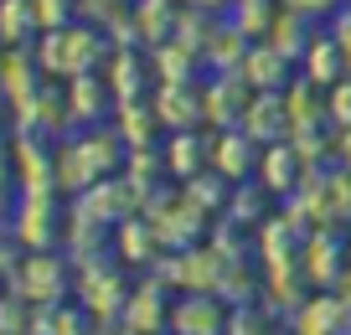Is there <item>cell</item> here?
<instances>
[{
	"label": "cell",
	"instance_id": "6da1fadb",
	"mask_svg": "<svg viewBox=\"0 0 351 335\" xmlns=\"http://www.w3.org/2000/svg\"><path fill=\"white\" fill-rule=\"evenodd\" d=\"M99 57H104L99 26H62V32H47L42 47H36V62L52 77H83V73H93Z\"/></svg>",
	"mask_w": 351,
	"mask_h": 335
},
{
	"label": "cell",
	"instance_id": "7a4b0ae2",
	"mask_svg": "<svg viewBox=\"0 0 351 335\" xmlns=\"http://www.w3.org/2000/svg\"><path fill=\"white\" fill-rule=\"evenodd\" d=\"M67 269H62V258H57L52 248H32V258L21 263V269L11 273V289L21 294L26 304H57L67 294Z\"/></svg>",
	"mask_w": 351,
	"mask_h": 335
},
{
	"label": "cell",
	"instance_id": "3957f363",
	"mask_svg": "<svg viewBox=\"0 0 351 335\" xmlns=\"http://www.w3.org/2000/svg\"><path fill=\"white\" fill-rule=\"evenodd\" d=\"M248 77L243 73H212L207 88H202V108H207V124L212 129H232V124H243V114H248Z\"/></svg>",
	"mask_w": 351,
	"mask_h": 335
},
{
	"label": "cell",
	"instance_id": "277c9868",
	"mask_svg": "<svg viewBox=\"0 0 351 335\" xmlns=\"http://www.w3.org/2000/svg\"><path fill=\"white\" fill-rule=\"evenodd\" d=\"M11 238L26 243V248H52V243H62L52 191H21V206H16V227H11Z\"/></svg>",
	"mask_w": 351,
	"mask_h": 335
},
{
	"label": "cell",
	"instance_id": "5b68a950",
	"mask_svg": "<svg viewBox=\"0 0 351 335\" xmlns=\"http://www.w3.org/2000/svg\"><path fill=\"white\" fill-rule=\"evenodd\" d=\"M165 335H228V304L217 294H181L171 304Z\"/></svg>",
	"mask_w": 351,
	"mask_h": 335
},
{
	"label": "cell",
	"instance_id": "8992f818",
	"mask_svg": "<svg viewBox=\"0 0 351 335\" xmlns=\"http://www.w3.org/2000/svg\"><path fill=\"white\" fill-rule=\"evenodd\" d=\"M155 114H160L165 134L171 129H197V124H207V108H202V83L191 77V83H155Z\"/></svg>",
	"mask_w": 351,
	"mask_h": 335
},
{
	"label": "cell",
	"instance_id": "52a82bcc",
	"mask_svg": "<svg viewBox=\"0 0 351 335\" xmlns=\"http://www.w3.org/2000/svg\"><path fill=\"white\" fill-rule=\"evenodd\" d=\"M124 335H160L165 325H171V304H165V284L160 279H145L130 289V299H124Z\"/></svg>",
	"mask_w": 351,
	"mask_h": 335
},
{
	"label": "cell",
	"instance_id": "ba28073f",
	"mask_svg": "<svg viewBox=\"0 0 351 335\" xmlns=\"http://www.w3.org/2000/svg\"><path fill=\"white\" fill-rule=\"evenodd\" d=\"M124 299H130V289L109 273L104 258H93V269H83V284H77V304L93 320H114V314H124Z\"/></svg>",
	"mask_w": 351,
	"mask_h": 335
},
{
	"label": "cell",
	"instance_id": "9c48e42d",
	"mask_svg": "<svg viewBox=\"0 0 351 335\" xmlns=\"http://www.w3.org/2000/svg\"><path fill=\"white\" fill-rule=\"evenodd\" d=\"M289 67H295V62H289V57L279 52L274 42H263V36H258V42L248 47V57H243L238 73L248 77L253 93H285V88L295 83V77H289Z\"/></svg>",
	"mask_w": 351,
	"mask_h": 335
},
{
	"label": "cell",
	"instance_id": "30bf717a",
	"mask_svg": "<svg viewBox=\"0 0 351 335\" xmlns=\"http://www.w3.org/2000/svg\"><path fill=\"white\" fill-rule=\"evenodd\" d=\"M258 150L263 145H253V134L243 124L217 129L212 134V171H222L228 181H248V171H258Z\"/></svg>",
	"mask_w": 351,
	"mask_h": 335
},
{
	"label": "cell",
	"instance_id": "8fae6325",
	"mask_svg": "<svg viewBox=\"0 0 351 335\" xmlns=\"http://www.w3.org/2000/svg\"><path fill=\"white\" fill-rule=\"evenodd\" d=\"M305 171H310V165L300 160V150L289 140H279V145H263V150H258V171H253V175H258V181L285 201V196L305 181Z\"/></svg>",
	"mask_w": 351,
	"mask_h": 335
},
{
	"label": "cell",
	"instance_id": "7c38bea8",
	"mask_svg": "<svg viewBox=\"0 0 351 335\" xmlns=\"http://www.w3.org/2000/svg\"><path fill=\"white\" fill-rule=\"evenodd\" d=\"M346 330V304L336 289H320L289 314V335H341Z\"/></svg>",
	"mask_w": 351,
	"mask_h": 335
},
{
	"label": "cell",
	"instance_id": "4fadbf2b",
	"mask_svg": "<svg viewBox=\"0 0 351 335\" xmlns=\"http://www.w3.org/2000/svg\"><path fill=\"white\" fill-rule=\"evenodd\" d=\"M243 129L253 134V145H279L289 140V103L285 93H253L248 98V114H243Z\"/></svg>",
	"mask_w": 351,
	"mask_h": 335
},
{
	"label": "cell",
	"instance_id": "5bb4252c",
	"mask_svg": "<svg viewBox=\"0 0 351 335\" xmlns=\"http://www.w3.org/2000/svg\"><path fill=\"white\" fill-rule=\"evenodd\" d=\"M160 155H165V171H171L176 181H191L197 171L212 165V140L202 129H171L165 145H160Z\"/></svg>",
	"mask_w": 351,
	"mask_h": 335
},
{
	"label": "cell",
	"instance_id": "9a60e30c",
	"mask_svg": "<svg viewBox=\"0 0 351 335\" xmlns=\"http://www.w3.org/2000/svg\"><path fill=\"white\" fill-rule=\"evenodd\" d=\"M253 36H243L238 26H232V16H217L207 32V42H202V62L212 67V73H238L243 57H248Z\"/></svg>",
	"mask_w": 351,
	"mask_h": 335
},
{
	"label": "cell",
	"instance_id": "2e32d148",
	"mask_svg": "<svg viewBox=\"0 0 351 335\" xmlns=\"http://www.w3.org/2000/svg\"><path fill=\"white\" fill-rule=\"evenodd\" d=\"M114 253H119V263H155V253H160L155 222L145 212H130L119 227H114Z\"/></svg>",
	"mask_w": 351,
	"mask_h": 335
},
{
	"label": "cell",
	"instance_id": "e0dca14e",
	"mask_svg": "<svg viewBox=\"0 0 351 335\" xmlns=\"http://www.w3.org/2000/svg\"><path fill=\"white\" fill-rule=\"evenodd\" d=\"M300 73H305L310 83H320V88L341 83V77H346V52H341V42L330 32H315L310 47H305V57H300Z\"/></svg>",
	"mask_w": 351,
	"mask_h": 335
},
{
	"label": "cell",
	"instance_id": "ac0fdd59",
	"mask_svg": "<svg viewBox=\"0 0 351 335\" xmlns=\"http://www.w3.org/2000/svg\"><path fill=\"white\" fill-rule=\"evenodd\" d=\"M36 73H42V62H36L32 52H26V47H5V57H0V98H5V103H21V98H32L36 88Z\"/></svg>",
	"mask_w": 351,
	"mask_h": 335
},
{
	"label": "cell",
	"instance_id": "d6986e66",
	"mask_svg": "<svg viewBox=\"0 0 351 335\" xmlns=\"http://www.w3.org/2000/svg\"><path fill=\"white\" fill-rule=\"evenodd\" d=\"M114 129H119L124 150H145V145H155V134L165 129L160 114H155V103H145V98H130V103H119V119H114Z\"/></svg>",
	"mask_w": 351,
	"mask_h": 335
},
{
	"label": "cell",
	"instance_id": "ffe728a7",
	"mask_svg": "<svg viewBox=\"0 0 351 335\" xmlns=\"http://www.w3.org/2000/svg\"><path fill=\"white\" fill-rule=\"evenodd\" d=\"M150 52H155V83H191V77H197L202 52H197L191 42H181V36H165V42H155Z\"/></svg>",
	"mask_w": 351,
	"mask_h": 335
},
{
	"label": "cell",
	"instance_id": "44dd1931",
	"mask_svg": "<svg viewBox=\"0 0 351 335\" xmlns=\"http://www.w3.org/2000/svg\"><path fill=\"white\" fill-rule=\"evenodd\" d=\"M67 114L73 119H83V124H93L109 108V98H114V88L104 83V77H93V73H83V77H67Z\"/></svg>",
	"mask_w": 351,
	"mask_h": 335
},
{
	"label": "cell",
	"instance_id": "7402d4cb",
	"mask_svg": "<svg viewBox=\"0 0 351 335\" xmlns=\"http://www.w3.org/2000/svg\"><path fill=\"white\" fill-rule=\"evenodd\" d=\"M228 335H289V325L279 310L253 299V304H232L228 310Z\"/></svg>",
	"mask_w": 351,
	"mask_h": 335
},
{
	"label": "cell",
	"instance_id": "603a6c76",
	"mask_svg": "<svg viewBox=\"0 0 351 335\" xmlns=\"http://www.w3.org/2000/svg\"><path fill=\"white\" fill-rule=\"evenodd\" d=\"M310 36H315V32H310V16L279 5V16H274V26H269V36H263V42H274L289 62H300V57H305V47H310Z\"/></svg>",
	"mask_w": 351,
	"mask_h": 335
},
{
	"label": "cell",
	"instance_id": "cb8c5ba5",
	"mask_svg": "<svg viewBox=\"0 0 351 335\" xmlns=\"http://www.w3.org/2000/svg\"><path fill=\"white\" fill-rule=\"evenodd\" d=\"M181 191H186L207 216H222V212H228V196H232V181H228L222 171H212V165H207V171H197L191 181H181Z\"/></svg>",
	"mask_w": 351,
	"mask_h": 335
},
{
	"label": "cell",
	"instance_id": "d4e9b609",
	"mask_svg": "<svg viewBox=\"0 0 351 335\" xmlns=\"http://www.w3.org/2000/svg\"><path fill=\"white\" fill-rule=\"evenodd\" d=\"M269 186L253 175V181H232V196H228V216H238L243 227H258L263 216H269Z\"/></svg>",
	"mask_w": 351,
	"mask_h": 335
},
{
	"label": "cell",
	"instance_id": "484cf974",
	"mask_svg": "<svg viewBox=\"0 0 351 335\" xmlns=\"http://www.w3.org/2000/svg\"><path fill=\"white\" fill-rule=\"evenodd\" d=\"M42 32L32 0H0V47H26Z\"/></svg>",
	"mask_w": 351,
	"mask_h": 335
},
{
	"label": "cell",
	"instance_id": "4316f807",
	"mask_svg": "<svg viewBox=\"0 0 351 335\" xmlns=\"http://www.w3.org/2000/svg\"><path fill=\"white\" fill-rule=\"evenodd\" d=\"M109 88H114V98H119V103L145 98V62H140V52H119V57L109 62Z\"/></svg>",
	"mask_w": 351,
	"mask_h": 335
},
{
	"label": "cell",
	"instance_id": "83f0119b",
	"mask_svg": "<svg viewBox=\"0 0 351 335\" xmlns=\"http://www.w3.org/2000/svg\"><path fill=\"white\" fill-rule=\"evenodd\" d=\"M232 26H238L243 36H253V42H258V36H269V26H274V16H279V5L274 0H232Z\"/></svg>",
	"mask_w": 351,
	"mask_h": 335
},
{
	"label": "cell",
	"instance_id": "f1b7e54d",
	"mask_svg": "<svg viewBox=\"0 0 351 335\" xmlns=\"http://www.w3.org/2000/svg\"><path fill=\"white\" fill-rule=\"evenodd\" d=\"M32 5H36L42 32H62V26H73V16H77V0H32Z\"/></svg>",
	"mask_w": 351,
	"mask_h": 335
},
{
	"label": "cell",
	"instance_id": "f546056e",
	"mask_svg": "<svg viewBox=\"0 0 351 335\" xmlns=\"http://www.w3.org/2000/svg\"><path fill=\"white\" fill-rule=\"evenodd\" d=\"M326 114H330L336 129H351V73L341 77V83L326 88Z\"/></svg>",
	"mask_w": 351,
	"mask_h": 335
},
{
	"label": "cell",
	"instance_id": "4dcf8cb0",
	"mask_svg": "<svg viewBox=\"0 0 351 335\" xmlns=\"http://www.w3.org/2000/svg\"><path fill=\"white\" fill-rule=\"evenodd\" d=\"M330 36L341 42V52H346V73H351V5H336V11H330Z\"/></svg>",
	"mask_w": 351,
	"mask_h": 335
},
{
	"label": "cell",
	"instance_id": "1f68e13d",
	"mask_svg": "<svg viewBox=\"0 0 351 335\" xmlns=\"http://www.w3.org/2000/svg\"><path fill=\"white\" fill-rule=\"evenodd\" d=\"M289 11H300V16H310V21H320V16H330L336 5H346V0H285Z\"/></svg>",
	"mask_w": 351,
	"mask_h": 335
},
{
	"label": "cell",
	"instance_id": "d6a6232c",
	"mask_svg": "<svg viewBox=\"0 0 351 335\" xmlns=\"http://www.w3.org/2000/svg\"><path fill=\"white\" fill-rule=\"evenodd\" d=\"M186 5H202V11H212V16H222V11H232V0H186Z\"/></svg>",
	"mask_w": 351,
	"mask_h": 335
},
{
	"label": "cell",
	"instance_id": "836d02e7",
	"mask_svg": "<svg viewBox=\"0 0 351 335\" xmlns=\"http://www.w3.org/2000/svg\"><path fill=\"white\" fill-rule=\"evenodd\" d=\"M11 165H16V160H11V145L0 140V181H5V175H11Z\"/></svg>",
	"mask_w": 351,
	"mask_h": 335
},
{
	"label": "cell",
	"instance_id": "e575fe53",
	"mask_svg": "<svg viewBox=\"0 0 351 335\" xmlns=\"http://www.w3.org/2000/svg\"><path fill=\"white\" fill-rule=\"evenodd\" d=\"M336 155L351 165V129H341V140H336Z\"/></svg>",
	"mask_w": 351,
	"mask_h": 335
},
{
	"label": "cell",
	"instance_id": "d590c367",
	"mask_svg": "<svg viewBox=\"0 0 351 335\" xmlns=\"http://www.w3.org/2000/svg\"><path fill=\"white\" fill-rule=\"evenodd\" d=\"M0 108H5V98H0Z\"/></svg>",
	"mask_w": 351,
	"mask_h": 335
},
{
	"label": "cell",
	"instance_id": "8d00e7d4",
	"mask_svg": "<svg viewBox=\"0 0 351 335\" xmlns=\"http://www.w3.org/2000/svg\"><path fill=\"white\" fill-rule=\"evenodd\" d=\"M346 5H351V0H346Z\"/></svg>",
	"mask_w": 351,
	"mask_h": 335
}]
</instances>
